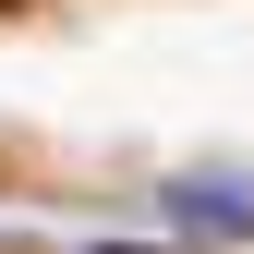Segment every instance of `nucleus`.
<instances>
[{
	"label": "nucleus",
	"mask_w": 254,
	"mask_h": 254,
	"mask_svg": "<svg viewBox=\"0 0 254 254\" xmlns=\"http://www.w3.org/2000/svg\"><path fill=\"white\" fill-rule=\"evenodd\" d=\"M170 218H194V230H254V194L242 182H170Z\"/></svg>",
	"instance_id": "1"
}]
</instances>
